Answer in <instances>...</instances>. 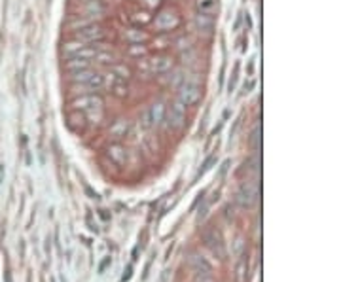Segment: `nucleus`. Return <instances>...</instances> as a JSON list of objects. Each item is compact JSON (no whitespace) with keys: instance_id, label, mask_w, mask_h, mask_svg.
I'll list each match as a JSON object with an SVG mask.
<instances>
[{"instance_id":"f257e3e1","label":"nucleus","mask_w":341,"mask_h":282,"mask_svg":"<svg viewBox=\"0 0 341 282\" xmlns=\"http://www.w3.org/2000/svg\"><path fill=\"white\" fill-rule=\"evenodd\" d=\"M203 241L207 244V248L213 252L216 258H220L224 260L227 256V250H226V242L222 239V233L218 231L216 228H211L205 231V235H203Z\"/></svg>"},{"instance_id":"f03ea898","label":"nucleus","mask_w":341,"mask_h":282,"mask_svg":"<svg viewBox=\"0 0 341 282\" xmlns=\"http://www.w3.org/2000/svg\"><path fill=\"white\" fill-rule=\"evenodd\" d=\"M190 267H192V271H194L195 278L213 276V265L199 254H192V258H190Z\"/></svg>"},{"instance_id":"7ed1b4c3","label":"nucleus","mask_w":341,"mask_h":282,"mask_svg":"<svg viewBox=\"0 0 341 282\" xmlns=\"http://www.w3.org/2000/svg\"><path fill=\"white\" fill-rule=\"evenodd\" d=\"M256 201H258V186L256 184H245L241 191L237 193V203L243 208H250L254 207Z\"/></svg>"},{"instance_id":"20e7f679","label":"nucleus","mask_w":341,"mask_h":282,"mask_svg":"<svg viewBox=\"0 0 341 282\" xmlns=\"http://www.w3.org/2000/svg\"><path fill=\"white\" fill-rule=\"evenodd\" d=\"M248 254H243L239 263H237V282H247V276H248Z\"/></svg>"},{"instance_id":"39448f33","label":"nucleus","mask_w":341,"mask_h":282,"mask_svg":"<svg viewBox=\"0 0 341 282\" xmlns=\"http://www.w3.org/2000/svg\"><path fill=\"white\" fill-rule=\"evenodd\" d=\"M195 282H214L213 276H205V278H195Z\"/></svg>"},{"instance_id":"423d86ee","label":"nucleus","mask_w":341,"mask_h":282,"mask_svg":"<svg viewBox=\"0 0 341 282\" xmlns=\"http://www.w3.org/2000/svg\"><path fill=\"white\" fill-rule=\"evenodd\" d=\"M131 278V267H127V275H125V280H129Z\"/></svg>"},{"instance_id":"0eeeda50","label":"nucleus","mask_w":341,"mask_h":282,"mask_svg":"<svg viewBox=\"0 0 341 282\" xmlns=\"http://www.w3.org/2000/svg\"><path fill=\"white\" fill-rule=\"evenodd\" d=\"M6 282H12V276H10V273L6 271Z\"/></svg>"},{"instance_id":"6e6552de","label":"nucleus","mask_w":341,"mask_h":282,"mask_svg":"<svg viewBox=\"0 0 341 282\" xmlns=\"http://www.w3.org/2000/svg\"><path fill=\"white\" fill-rule=\"evenodd\" d=\"M0 178H2V168H0Z\"/></svg>"}]
</instances>
